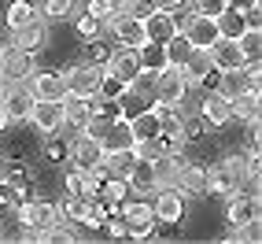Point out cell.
<instances>
[{
  "label": "cell",
  "instance_id": "cell-1",
  "mask_svg": "<svg viewBox=\"0 0 262 244\" xmlns=\"http://www.w3.org/2000/svg\"><path fill=\"white\" fill-rule=\"evenodd\" d=\"M244 174H248V163L244 155H233V159H222L207 170V193L214 196H236L244 189Z\"/></svg>",
  "mask_w": 262,
  "mask_h": 244
},
{
  "label": "cell",
  "instance_id": "cell-2",
  "mask_svg": "<svg viewBox=\"0 0 262 244\" xmlns=\"http://www.w3.org/2000/svg\"><path fill=\"white\" fill-rule=\"evenodd\" d=\"M185 93H188V85H185V74H181V67L166 63L163 71H155V74H151V96H155V104L178 108V104L185 100Z\"/></svg>",
  "mask_w": 262,
  "mask_h": 244
},
{
  "label": "cell",
  "instance_id": "cell-3",
  "mask_svg": "<svg viewBox=\"0 0 262 244\" xmlns=\"http://www.w3.org/2000/svg\"><path fill=\"white\" fill-rule=\"evenodd\" d=\"M122 207V222H126V237H133V240H148L151 237V230H155V211H151V204H144V200H122L118 204Z\"/></svg>",
  "mask_w": 262,
  "mask_h": 244
},
{
  "label": "cell",
  "instance_id": "cell-4",
  "mask_svg": "<svg viewBox=\"0 0 262 244\" xmlns=\"http://www.w3.org/2000/svg\"><path fill=\"white\" fill-rule=\"evenodd\" d=\"M151 211H155V222L178 226V222L185 218V193H181L178 185H159V189H155Z\"/></svg>",
  "mask_w": 262,
  "mask_h": 244
},
{
  "label": "cell",
  "instance_id": "cell-5",
  "mask_svg": "<svg viewBox=\"0 0 262 244\" xmlns=\"http://www.w3.org/2000/svg\"><path fill=\"white\" fill-rule=\"evenodd\" d=\"M37 71V63H33V52L26 48H4V56H0V82H30V74Z\"/></svg>",
  "mask_w": 262,
  "mask_h": 244
},
{
  "label": "cell",
  "instance_id": "cell-6",
  "mask_svg": "<svg viewBox=\"0 0 262 244\" xmlns=\"http://www.w3.org/2000/svg\"><path fill=\"white\" fill-rule=\"evenodd\" d=\"M0 104H4L8 122H11V118H30V111H33V104H37V100H33L26 82H8L4 89H0Z\"/></svg>",
  "mask_w": 262,
  "mask_h": 244
},
{
  "label": "cell",
  "instance_id": "cell-7",
  "mask_svg": "<svg viewBox=\"0 0 262 244\" xmlns=\"http://www.w3.org/2000/svg\"><path fill=\"white\" fill-rule=\"evenodd\" d=\"M100 78H103L100 63H78V67H71V71L63 74V82H67V93H78V96H96V89H100Z\"/></svg>",
  "mask_w": 262,
  "mask_h": 244
},
{
  "label": "cell",
  "instance_id": "cell-8",
  "mask_svg": "<svg viewBox=\"0 0 262 244\" xmlns=\"http://www.w3.org/2000/svg\"><path fill=\"white\" fill-rule=\"evenodd\" d=\"M19 222L26 226V230H48V226L59 222V207L52 204H41V200H23L19 204Z\"/></svg>",
  "mask_w": 262,
  "mask_h": 244
},
{
  "label": "cell",
  "instance_id": "cell-9",
  "mask_svg": "<svg viewBox=\"0 0 262 244\" xmlns=\"http://www.w3.org/2000/svg\"><path fill=\"white\" fill-rule=\"evenodd\" d=\"M30 122L45 137L59 133L63 130V100H37V104H33V111H30Z\"/></svg>",
  "mask_w": 262,
  "mask_h": 244
},
{
  "label": "cell",
  "instance_id": "cell-10",
  "mask_svg": "<svg viewBox=\"0 0 262 244\" xmlns=\"http://www.w3.org/2000/svg\"><path fill=\"white\" fill-rule=\"evenodd\" d=\"M26 85H30L33 100H63L67 96V82L56 71H33Z\"/></svg>",
  "mask_w": 262,
  "mask_h": 244
},
{
  "label": "cell",
  "instance_id": "cell-11",
  "mask_svg": "<svg viewBox=\"0 0 262 244\" xmlns=\"http://www.w3.org/2000/svg\"><path fill=\"white\" fill-rule=\"evenodd\" d=\"M181 33L188 37L192 48H211V45L218 41V23L211 19V15H192Z\"/></svg>",
  "mask_w": 262,
  "mask_h": 244
},
{
  "label": "cell",
  "instance_id": "cell-12",
  "mask_svg": "<svg viewBox=\"0 0 262 244\" xmlns=\"http://www.w3.org/2000/svg\"><path fill=\"white\" fill-rule=\"evenodd\" d=\"M173 185H178L185 196H203L207 193V167H196V163L181 159L178 174H173Z\"/></svg>",
  "mask_w": 262,
  "mask_h": 244
},
{
  "label": "cell",
  "instance_id": "cell-13",
  "mask_svg": "<svg viewBox=\"0 0 262 244\" xmlns=\"http://www.w3.org/2000/svg\"><path fill=\"white\" fill-rule=\"evenodd\" d=\"M103 74H111V78H118V82L129 85L137 74H141V59H137L133 48H118V52L107 56V71H103Z\"/></svg>",
  "mask_w": 262,
  "mask_h": 244
},
{
  "label": "cell",
  "instance_id": "cell-14",
  "mask_svg": "<svg viewBox=\"0 0 262 244\" xmlns=\"http://www.w3.org/2000/svg\"><path fill=\"white\" fill-rule=\"evenodd\" d=\"M126 185L133 189L137 196H151L155 189H159V174H155V163H151V159H137L133 170L126 174Z\"/></svg>",
  "mask_w": 262,
  "mask_h": 244
},
{
  "label": "cell",
  "instance_id": "cell-15",
  "mask_svg": "<svg viewBox=\"0 0 262 244\" xmlns=\"http://www.w3.org/2000/svg\"><path fill=\"white\" fill-rule=\"evenodd\" d=\"M211 59H214V71H233V67H248V56L240 52V45L233 37H218L211 45Z\"/></svg>",
  "mask_w": 262,
  "mask_h": 244
},
{
  "label": "cell",
  "instance_id": "cell-16",
  "mask_svg": "<svg viewBox=\"0 0 262 244\" xmlns=\"http://www.w3.org/2000/svg\"><path fill=\"white\" fill-rule=\"evenodd\" d=\"M67 155H71V163H74V167L93 170V167H100V159H103V148H100V141H96V137L81 133L78 141H74L71 148H67Z\"/></svg>",
  "mask_w": 262,
  "mask_h": 244
},
{
  "label": "cell",
  "instance_id": "cell-17",
  "mask_svg": "<svg viewBox=\"0 0 262 244\" xmlns=\"http://www.w3.org/2000/svg\"><path fill=\"white\" fill-rule=\"evenodd\" d=\"M214 71V59H211V48H192L188 59L181 63V74H185V85H203V78Z\"/></svg>",
  "mask_w": 262,
  "mask_h": 244
},
{
  "label": "cell",
  "instance_id": "cell-18",
  "mask_svg": "<svg viewBox=\"0 0 262 244\" xmlns=\"http://www.w3.org/2000/svg\"><path fill=\"white\" fill-rule=\"evenodd\" d=\"M100 167L85 170V167H74L67 174V196H96L100 193Z\"/></svg>",
  "mask_w": 262,
  "mask_h": 244
},
{
  "label": "cell",
  "instance_id": "cell-19",
  "mask_svg": "<svg viewBox=\"0 0 262 244\" xmlns=\"http://www.w3.org/2000/svg\"><path fill=\"white\" fill-rule=\"evenodd\" d=\"M111 30H115V37L122 41V48H141L148 37H144V19H133V15H115V23H111Z\"/></svg>",
  "mask_w": 262,
  "mask_h": 244
},
{
  "label": "cell",
  "instance_id": "cell-20",
  "mask_svg": "<svg viewBox=\"0 0 262 244\" xmlns=\"http://www.w3.org/2000/svg\"><path fill=\"white\" fill-rule=\"evenodd\" d=\"M93 118V96H78V93H67L63 96V122H71V126L85 130Z\"/></svg>",
  "mask_w": 262,
  "mask_h": 244
},
{
  "label": "cell",
  "instance_id": "cell-21",
  "mask_svg": "<svg viewBox=\"0 0 262 244\" xmlns=\"http://www.w3.org/2000/svg\"><path fill=\"white\" fill-rule=\"evenodd\" d=\"M173 33H178V26H173V15L170 11H163V8H155V11H148L144 15V37L148 41H170Z\"/></svg>",
  "mask_w": 262,
  "mask_h": 244
},
{
  "label": "cell",
  "instance_id": "cell-22",
  "mask_svg": "<svg viewBox=\"0 0 262 244\" xmlns=\"http://www.w3.org/2000/svg\"><path fill=\"white\" fill-rule=\"evenodd\" d=\"M11 45H15V48H26V52H37V48L45 45V23L33 15L30 23L15 26V30H11Z\"/></svg>",
  "mask_w": 262,
  "mask_h": 244
},
{
  "label": "cell",
  "instance_id": "cell-23",
  "mask_svg": "<svg viewBox=\"0 0 262 244\" xmlns=\"http://www.w3.org/2000/svg\"><path fill=\"white\" fill-rule=\"evenodd\" d=\"M207 122H211V126H225V122L233 118V100L229 96H222V93H207L203 96V111H200Z\"/></svg>",
  "mask_w": 262,
  "mask_h": 244
},
{
  "label": "cell",
  "instance_id": "cell-24",
  "mask_svg": "<svg viewBox=\"0 0 262 244\" xmlns=\"http://www.w3.org/2000/svg\"><path fill=\"white\" fill-rule=\"evenodd\" d=\"M129 130H133V141H148V137L159 133V111L155 108H141L137 115H129Z\"/></svg>",
  "mask_w": 262,
  "mask_h": 244
},
{
  "label": "cell",
  "instance_id": "cell-25",
  "mask_svg": "<svg viewBox=\"0 0 262 244\" xmlns=\"http://www.w3.org/2000/svg\"><path fill=\"white\" fill-rule=\"evenodd\" d=\"M133 163H137V152H133V148H122V152H103L100 170H107L111 178H126V174L133 170Z\"/></svg>",
  "mask_w": 262,
  "mask_h": 244
},
{
  "label": "cell",
  "instance_id": "cell-26",
  "mask_svg": "<svg viewBox=\"0 0 262 244\" xmlns=\"http://www.w3.org/2000/svg\"><path fill=\"white\" fill-rule=\"evenodd\" d=\"M258 108H262V93L255 89H244L240 96H233V118H244V122H258Z\"/></svg>",
  "mask_w": 262,
  "mask_h": 244
},
{
  "label": "cell",
  "instance_id": "cell-27",
  "mask_svg": "<svg viewBox=\"0 0 262 244\" xmlns=\"http://www.w3.org/2000/svg\"><path fill=\"white\" fill-rule=\"evenodd\" d=\"M133 52H137V59H141V71H148V74H155V71L166 67V48L159 41H144L141 48H133Z\"/></svg>",
  "mask_w": 262,
  "mask_h": 244
},
{
  "label": "cell",
  "instance_id": "cell-28",
  "mask_svg": "<svg viewBox=\"0 0 262 244\" xmlns=\"http://www.w3.org/2000/svg\"><path fill=\"white\" fill-rule=\"evenodd\" d=\"M214 23H218V37H240L244 26H248V19H244V8H225L222 15H214Z\"/></svg>",
  "mask_w": 262,
  "mask_h": 244
},
{
  "label": "cell",
  "instance_id": "cell-29",
  "mask_svg": "<svg viewBox=\"0 0 262 244\" xmlns=\"http://www.w3.org/2000/svg\"><path fill=\"white\" fill-rule=\"evenodd\" d=\"M59 215H63L67 222H89V215H93V196H67V200L59 204Z\"/></svg>",
  "mask_w": 262,
  "mask_h": 244
},
{
  "label": "cell",
  "instance_id": "cell-30",
  "mask_svg": "<svg viewBox=\"0 0 262 244\" xmlns=\"http://www.w3.org/2000/svg\"><path fill=\"white\" fill-rule=\"evenodd\" d=\"M255 196H229V226H244V222H251L258 211H255Z\"/></svg>",
  "mask_w": 262,
  "mask_h": 244
},
{
  "label": "cell",
  "instance_id": "cell-31",
  "mask_svg": "<svg viewBox=\"0 0 262 244\" xmlns=\"http://www.w3.org/2000/svg\"><path fill=\"white\" fill-rule=\"evenodd\" d=\"M33 15H37V8H33L30 0H11V4H8V11H4V23H8V30H15V26L30 23Z\"/></svg>",
  "mask_w": 262,
  "mask_h": 244
},
{
  "label": "cell",
  "instance_id": "cell-32",
  "mask_svg": "<svg viewBox=\"0 0 262 244\" xmlns=\"http://www.w3.org/2000/svg\"><path fill=\"white\" fill-rule=\"evenodd\" d=\"M100 193H103V204H107V207H115V211H118V204L126 200L129 185H126V178H107V181H100Z\"/></svg>",
  "mask_w": 262,
  "mask_h": 244
},
{
  "label": "cell",
  "instance_id": "cell-33",
  "mask_svg": "<svg viewBox=\"0 0 262 244\" xmlns=\"http://www.w3.org/2000/svg\"><path fill=\"white\" fill-rule=\"evenodd\" d=\"M236 45H240L244 56H248V63L258 59V52H262V30L258 26H244V33L236 37Z\"/></svg>",
  "mask_w": 262,
  "mask_h": 244
},
{
  "label": "cell",
  "instance_id": "cell-34",
  "mask_svg": "<svg viewBox=\"0 0 262 244\" xmlns=\"http://www.w3.org/2000/svg\"><path fill=\"white\" fill-rule=\"evenodd\" d=\"M163 48H166V63H173V67H181L188 59V52H192V45H188L185 33H173L170 41H163Z\"/></svg>",
  "mask_w": 262,
  "mask_h": 244
},
{
  "label": "cell",
  "instance_id": "cell-35",
  "mask_svg": "<svg viewBox=\"0 0 262 244\" xmlns=\"http://www.w3.org/2000/svg\"><path fill=\"white\" fill-rule=\"evenodd\" d=\"M129 85L126 82H118V78H111V74H103L100 78V89H96V100H111V104H118V96L126 93Z\"/></svg>",
  "mask_w": 262,
  "mask_h": 244
},
{
  "label": "cell",
  "instance_id": "cell-36",
  "mask_svg": "<svg viewBox=\"0 0 262 244\" xmlns=\"http://www.w3.org/2000/svg\"><path fill=\"white\" fill-rule=\"evenodd\" d=\"M89 15H96L100 23H115V15H118V0H89V8H85Z\"/></svg>",
  "mask_w": 262,
  "mask_h": 244
},
{
  "label": "cell",
  "instance_id": "cell-37",
  "mask_svg": "<svg viewBox=\"0 0 262 244\" xmlns=\"http://www.w3.org/2000/svg\"><path fill=\"white\" fill-rule=\"evenodd\" d=\"M122 15H133V19H144L148 11H155V0H118Z\"/></svg>",
  "mask_w": 262,
  "mask_h": 244
},
{
  "label": "cell",
  "instance_id": "cell-38",
  "mask_svg": "<svg viewBox=\"0 0 262 244\" xmlns=\"http://www.w3.org/2000/svg\"><path fill=\"white\" fill-rule=\"evenodd\" d=\"M188 4L196 8V15H211L214 19V15H222L225 8H229V0H188Z\"/></svg>",
  "mask_w": 262,
  "mask_h": 244
},
{
  "label": "cell",
  "instance_id": "cell-39",
  "mask_svg": "<svg viewBox=\"0 0 262 244\" xmlns=\"http://www.w3.org/2000/svg\"><path fill=\"white\" fill-rule=\"evenodd\" d=\"M74 11V0H45V15L48 19H67Z\"/></svg>",
  "mask_w": 262,
  "mask_h": 244
},
{
  "label": "cell",
  "instance_id": "cell-40",
  "mask_svg": "<svg viewBox=\"0 0 262 244\" xmlns=\"http://www.w3.org/2000/svg\"><path fill=\"white\" fill-rule=\"evenodd\" d=\"M45 240H52V244H71V240H78L74 237V230H67V226H48V230H45Z\"/></svg>",
  "mask_w": 262,
  "mask_h": 244
},
{
  "label": "cell",
  "instance_id": "cell-41",
  "mask_svg": "<svg viewBox=\"0 0 262 244\" xmlns=\"http://www.w3.org/2000/svg\"><path fill=\"white\" fill-rule=\"evenodd\" d=\"M78 33H81L85 41H89V37H100V19H96V15H89V11H85L81 19H78Z\"/></svg>",
  "mask_w": 262,
  "mask_h": 244
},
{
  "label": "cell",
  "instance_id": "cell-42",
  "mask_svg": "<svg viewBox=\"0 0 262 244\" xmlns=\"http://www.w3.org/2000/svg\"><path fill=\"white\" fill-rule=\"evenodd\" d=\"M85 56H89L85 63H107V56H111V52L103 48V41H100V37H89V48H85Z\"/></svg>",
  "mask_w": 262,
  "mask_h": 244
},
{
  "label": "cell",
  "instance_id": "cell-43",
  "mask_svg": "<svg viewBox=\"0 0 262 244\" xmlns=\"http://www.w3.org/2000/svg\"><path fill=\"white\" fill-rule=\"evenodd\" d=\"M103 226H107V233H111V237H126V222H122V215L103 218Z\"/></svg>",
  "mask_w": 262,
  "mask_h": 244
},
{
  "label": "cell",
  "instance_id": "cell-44",
  "mask_svg": "<svg viewBox=\"0 0 262 244\" xmlns=\"http://www.w3.org/2000/svg\"><path fill=\"white\" fill-rule=\"evenodd\" d=\"M155 8H163V11L173 15V11H185V8H188V0H155Z\"/></svg>",
  "mask_w": 262,
  "mask_h": 244
},
{
  "label": "cell",
  "instance_id": "cell-45",
  "mask_svg": "<svg viewBox=\"0 0 262 244\" xmlns=\"http://www.w3.org/2000/svg\"><path fill=\"white\" fill-rule=\"evenodd\" d=\"M63 155H67V148H63L59 141H52V145H48V159H63Z\"/></svg>",
  "mask_w": 262,
  "mask_h": 244
},
{
  "label": "cell",
  "instance_id": "cell-46",
  "mask_svg": "<svg viewBox=\"0 0 262 244\" xmlns=\"http://www.w3.org/2000/svg\"><path fill=\"white\" fill-rule=\"evenodd\" d=\"M4 126H8V111H4V104H0V133H4Z\"/></svg>",
  "mask_w": 262,
  "mask_h": 244
},
{
  "label": "cell",
  "instance_id": "cell-47",
  "mask_svg": "<svg viewBox=\"0 0 262 244\" xmlns=\"http://www.w3.org/2000/svg\"><path fill=\"white\" fill-rule=\"evenodd\" d=\"M248 4H255V0H229V8H248Z\"/></svg>",
  "mask_w": 262,
  "mask_h": 244
},
{
  "label": "cell",
  "instance_id": "cell-48",
  "mask_svg": "<svg viewBox=\"0 0 262 244\" xmlns=\"http://www.w3.org/2000/svg\"><path fill=\"white\" fill-rule=\"evenodd\" d=\"M0 181H4V163H0Z\"/></svg>",
  "mask_w": 262,
  "mask_h": 244
},
{
  "label": "cell",
  "instance_id": "cell-49",
  "mask_svg": "<svg viewBox=\"0 0 262 244\" xmlns=\"http://www.w3.org/2000/svg\"><path fill=\"white\" fill-rule=\"evenodd\" d=\"M0 56H4V48H0Z\"/></svg>",
  "mask_w": 262,
  "mask_h": 244
},
{
  "label": "cell",
  "instance_id": "cell-50",
  "mask_svg": "<svg viewBox=\"0 0 262 244\" xmlns=\"http://www.w3.org/2000/svg\"><path fill=\"white\" fill-rule=\"evenodd\" d=\"M0 89H4V82H0Z\"/></svg>",
  "mask_w": 262,
  "mask_h": 244
}]
</instances>
